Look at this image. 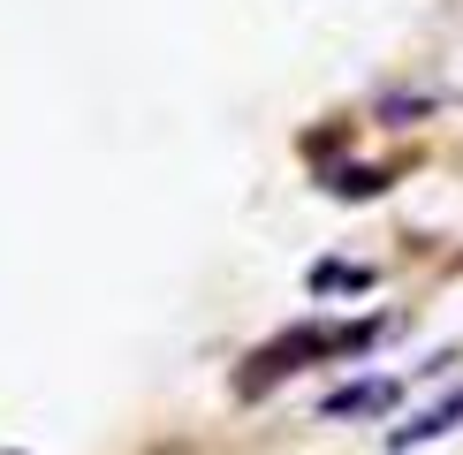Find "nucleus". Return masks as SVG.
I'll list each match as a JSON object with an SVG mask.
<instances>
[{
  "instance_id": "nucleus-2",
  "label": "nucleus",
  "mask_w": 463,
  "mask_h": 455,
  "mask_svg": "<svg viewBox=\"0 0 463 455\" xmlns=\"http://www.w3.org/2000/svg\"><path fill=\"white\" fill-rule=\"evenodd\" d=\"M456 425H463V387H449L433 410H418L411 425H395L388 432V455H411V448H426V441H449Z\"/></svg>"
},
{
  "instance_id": "nucleus-5",
  "label": "nucleus",
  "mask_w": 463,
  "mask_h": 455,
  "mask_svg": "<svg viewBox=\"0 0 463 455\" xmlns=\"http://www.w3.org/2000/svg\"><path fill=\"white\" fill-rule=\"evenodd\" d=\"M335 190H342V198H373V190H388V175H380V167H342Z\"/></svg>"
},
{
  "instance_id": "nucleus-1",
  "label": "nucleus",
  "mask_w": 463,
  "mask_h": 455,
  "mask_svg": "<svg viewBox=\"0 0 463 455\" xmlns=\"http://www.w3.org/2000/svg\"><path fill=\"white\" fill-rule=\"evenodd\" d=\"M373 334H380V319H357V327H319V319H304V327H288L281 341H266V349L250 357L243 395H259V387H274V379H288L304 357H357V349H373Z\"/></svg>"
},
{
  "instance_id": "nucleus-3",
  "label": "nucleus",
  "mask_w": 463,
  "mask_h": 455,
  "mask_svg": "<svg viewBox=\"0 0 463 455\" xmlns=\"http://www.w3.org/2000/svg\"><path fill=\"white\" fill-rule=\"evenodd\" d=\"M395 403V379H350V387H335L319 403V417H373V410H388Z\"/></svg>"
},
{
  "instance_id": "nucleus-4",
  "label": "nucleus",
  "mask_w": 463,
  "mask_h": 455,
  "mask_svg": "<svg viewBox=\"0 0 463 455\" xmlns=\"http://www.w3.org/2000/svg\"><path fill=\"white\" fill-rule=\"evenodd\" d=\"M312 289L326 296V289H373V265H335V258H326V265H312Z\"/></svg>"
}]
</instances>
